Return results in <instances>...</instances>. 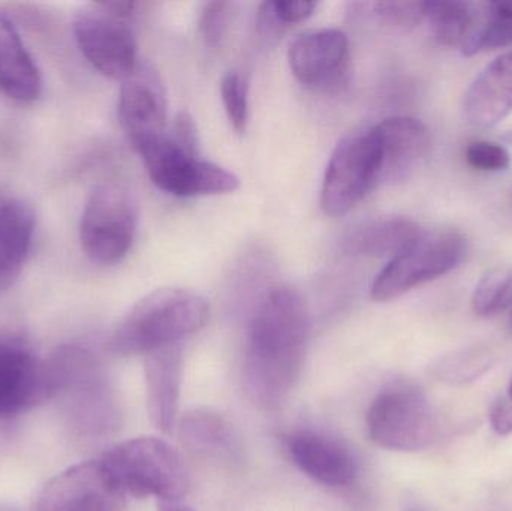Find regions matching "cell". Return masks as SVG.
Here are the masks:
<instances>
[{"label":"cell","instance_id":"cb8c5ba5","mask_svg":"<svg viewBox=\"0 0 512 511\" xmlns=\"http://www.w3.org/2000/svg\"><path fill=\"white\" fill-rule=\"evenodd\" d=\"M481 8L477 30L462 50L465 56L512 45V0L483 3Z\"/></svg>","mask_w":512,"mask_h":511},{"label":"cell","instance_id":"2e32d148","mask_svg":"<svg viewBox=\"0 0 512 511\" xmlns=\"http://www.w3.org/2000/svg\"><path fill=\"white\" fill-rule=\"evenodd\" d=\"M381 162V183H397L411 176L426 158L430 134L421 120L409 116H394L372 128Z\"/></svg>","mask_w":512,"mask_h":511},{"label":"cell","instance_id":"f546056e","mask_svg":"<svg viewBox=\"0 0 512 511\" xmlns=\"http://www.w3.org/2000/svg\"><path fill=\"white\" fill-rule=\"evenodd\" d=\"M466 161L474 170L495 173L510 167L511 156L502 144L480 140L469 144Z\"/></svg>","mask_w":512,"mask_h":511},{"label":"cell","instance_id":"7402d4cb","mask_svg":"<svg viewBox=\"0 0 512 511\" xmlns=\"http://www.w3.org/2000/svg\"><path fill=\"white\" fill-rule=\"evenodd\" d=\"M180 440L189 452L201 458L234 459L239 452L230 423L210 410L189 411L180 420Z\"/></svg>","mask_w":512,"mask_h":511},{"label":"cell","instance_id":"4fadbf2b","mask_svg":"<svg viewBox=\"0 0 512 511\" xmlns=\"http://www.w3.org/2000/svg\"><path fill=\"white\" fill-rule=\"evenodd\" d=\"M349 39L340 29L301 33L289 45L288 62L294 77L310 89L339 86L348 74Z\"/></svg>","mask_w":512,"mask_h":511},{"label":"cell","instance_id":"3957f363","mask_svg":"<svg viewBox=\"0 0 512 511\" xmlns=\"http://www.w3.org/2000/svg\"><path fill=\"white\" fill-rule=\"evenodd\" d=\"M209 317V303L200 294L185 288H159L120 318L108 348L117 356H147L200 332Z\"/></svg>","mask_w":512,"mask_h":511},{"label":"cell","instance_id":"4316f807","mask_svg":"<svg viewBox=\"0 0 512 511\" xmlns=\"http://www.w3.org/2000/svg\"><path fill=\"white\" fill-rule=\"evenodd\" d=\"M316 2H264L259 6L258 30L264 36H274L291 24L301 23L315 14Z\"/></svg>","mask_w":512,"mask_h":511},{"label":"cell","instance_id":"7c38bea8","mask_svg":"<svg viewBox=\"0 0 512 511\" xmlns=\"http://www.w3.org/2000/svg\"><path fill=\"white\" fill-rule=\"evenodd\" d=\"M119 119L135 150L167 132V93L161 75L152 66H137L134 74L123 81Z\"/></svg>","mask_w":512,"mask_h":511},{"label":"cell","instance_id":"d6986e66","mask_svg":"<svg viewBox=\"0 0 512 511\" xmlns=\"http://www.w3.org/2000/svg\"><path fill=\"white\" fill-rule=\"evenodd\" d=\"M0 87L21 104L36 101L42 80L32 54L27 50L11 18L0 11Z\"/></svg>","mask_w":512,"mask_h":511},{"label":"cell","instance_id":"f1b7e54d","mask_svg":"<svg viewBox=\"0 0 512 511\" xmlns=\"http://www.w3.org/2000/svg\"><path fill=\"white\" fill-rule=\"evenodd\" d=\"M373 11L384 23L400 29H412L421 21L426 20V2H409V0H397V2L373 3Z\"/></svg>","mask_w":512,"mask_h":511},{"label":"cell","instance_id":"83f0119b","mask_svg":"<svg viewBox=\"0 0 512 511\" xmlns=\"http://www.w3.org/2000/svg\"><path fill=\"white\" fill-rule=\"evenodd\" d=\"M221 95L234 131L245 134L249 120V92L245 77L237 71L227 72L222 77Z\"/></svg>","mask_w":512,"mask_h":511},{"label":"cell","instance_id":"4dcf8cb0","mask_svg":"<svg viewBox=\"0 0 512 511\" xmlns=\"http://www.w3.org/2000/svg\"><path fill=\"white\" fill-rule=\"evenodd\" d=\"M231 3L209 2L201 11L200 32L210 47H218L224 38L230 20Z\"/></svg>","mask_w":512,"mask_h":511},{"label":"cell","instance_id":"8992f818","mask_svg":"<svg viewBox=\"0 0 512 511\" xmlns=\"http://www.w3.org/2000/svg\"><path fill=\"white\" fill-rule=\"evenodd\" d=\"M367 435L373 444L393 452H421L436 437V416L426 393L411 383L382 389L370 402Z\"/></svg>","mask_w":512,"mask_h":511},{"label":"cell","instance_id":"8fae6325","mask_svg":"<svg viewBox=\"0 0 512 511\" xmlns=\"http://www.w3.org/2000/svg\"><path fill=\"white\" fill-rule=\"evenodd\" d=\"M126 497L108 479L101 462L74 465L44 486L32 511H123Z\"/></svg>","mask_w":512,"mask_h":511},{"label":"cell","instance_id":"7a4b0ae2","mask_svg":"<svg viewBox=\"0 0 512 511\" xmlns=\"http://www.w3.org/2000/svg\"><path fill=\"white\" fill-rule=\"evenodd\" d=\"M48 399L57 398L66 425L78 437L113 434L120 423L119 405L98 357L80 345L59 348L45 362Z\"/></svg>","mask_w":512,"mask_h":511},{"label":"cell","instance_id":"44dd1931","mask_svg":"<svg viewBox=\"0 0 512 511\" xmlns=\"http://www.w3.org/2000/svg\"><path fill=\"white\" fill-rule=\"evenodd\" d=\"M420 225L405 216H384L355 228L346 249L364 257H396L408 248L420 234Z\"/></svg>","mask_w":512,"mask_h":511},{"label":"cell","instance_id":"9a60e30c","mask_svg":"<svg viewBox=\"0 0 512 511\" xmlns=\"http://www.w3.org/2000/svg\"><path fill=\"white\" fill-rule=\"evenodd\" d=\"M292 464L313 482L346 488L358 474L357 459L340 441L313 431L292 432L285 438Z\"/></svg>","mask_w":512,"mask_h":511},{"label":"cell","instance_id":"d4e9b609","mask_svg":"<svg viewBox=\"0 0 512 511\" xmlns=\"http://www.w3.org/2000/svg\"><path fill=\"white\" fill-rule=\"evenodd\" d=\"M512 306V266L490 270L478 282L472 309L478 317L490 318Z\"/></svg>","mask_w":512,"mask_h":511},{"label":"cell","instance_id":"8d00e7d4","mask_svg":"<svg viewBox=\"0 0 512 511\" xmlns=\"http://www.w3.org/2000/svg\"><path fill=\"white\" fill-rule=\"evenodd\" d=\"M0 511H12V510H9V509H0Z\"/></svg>","mask_w":512,"mask_h":511},{"label":"cell","instance_id":"603a6c76","mask_svg":"<svg viewBox=\"0 0 512 511\" xmlns=\"http://www.w3.org/2000/svg\"><path fill=\"white\" fill-rule=\"evenodd\" d=\"M481 5L462 0L426 2V21L436 41L445 47L465 48L477 30Z\"/></svg>","mask_w":512,"mask_h":511},{"label":"cell","instance_id":"ffe728a7","mask_svg":"<svg viewBox=\"0 0 512 511\" xmlns=\"http://www.w3.org/2000/svg\"><path fill=\"white\" fill-rule=\"evenodd\" d=\"M35 231V213L23 201H0V291L18 275Z\"/></svg>","mask_w":512,"mask_h":511},{"label":"cell","instance_id":"484cf974","mask_svg":"<svg viewBox=\"0 0 512 511\" xmlns=\"http://www.w3.org/2000/svg\"><path fill=\"white\" fill-rule=\"evenodd\" d=\"M492 357L483 351H463L445 357L436 366L439 380L451 386H465L472 381L480 380L490 368Z\"/></svg>","mask_w":512,"mask_h":511},{"label":"cell","instance_id":"e575fe53","mask_svg":"<svg viewBox=\"0 0 512 511\" xmlns=\"http://www.w3.org/2000/svg\"><path fill=\"white\" fill-rule=\"evenodd\" d=\"M508 398H510L512 401V378L510 381V387H508Z\"/></svg>","mask_w":512,"mask_h":511},{"label":"cell","instance_id":"ba28073f","mask_svg":"<svg viewBox=\"0 0 512 511\" xmlns=\"http://www.w3.org/2000/svg\"><path fill=\"white\" fill-rule=\"evenodd\" d=\"M137 209L122 186L104 183L90 192L81 215V246L90 260L119 263L134 242Z\"/></svg>","mask_w":512,"mask_h":511},{"label":"cell","instance_id":"d6a6232c","mask_svg":"<svg viewBox=\"0 0 512 511\" xmlns=\"http://www.w3.org/2000/svg\"><path fill=\"white\" fill-rule=\"evenodd\" d=\"M158 511H197L183 501H159Z\"/></svg>","mask_w":512,"mask_h":511},{"label":"cell","instance_id":"9c48e42d","mask_svg":"<svg viewBox=\"0 0 512 511\" xmlns=\"http://www.w3.org/2000/svg\"><path fill=\"white\" fill-rule=\"evenodd\" d=\"M381 162L372 129L343 138L331 153L322 179L321 206L327 215H346L379 185Z\"/></svg>","mask_w":512,"mask_h":511},{"label":"cell","instance_id":"277c9868","mask_svg":"<svg viewBox=\"0 0 512 511\" xmlns=\"http://www.w3.org/2000/svg\"><path fill=\"white\" fill-rule=\"evenodd\" d=\"M114 488L126 498L183 501L189 473L180 453L158 437H140L110 447L98 459Z\"/></svg>","mask_w":512,"mask_h":511},{"label":"cell","instance_id":"1f68e13d","mask_svg":"<svg viewBox=\"0 0 512 511\" xmlns=\"http://www.w3.org/2000/svg\"><path fill=\"white\" fill-rule=\"evenodd\" d=\"M490 425L501 437L512 434V401L510 398H499L490 408Z\"/></svg>","mask_w":512,"mask_h":511},{"label":"cell","instance_id":"ac0fdd59","mask_svg":"<svg viewBox=\"0 0 512 511\" xmlns=\"http://www.w3.org/2000/svg\"><path fill=\"white\" fill-rule=\"evenodd\" d=\"M512 111V51L501 54L472 81L463 99L469 125L489 129Z\"/></svg>","mask_w":512,"mask_h":511},{"label":"cell","instance_id":"5bb4252c","mask_svg":"<svg viewBox=\"0 0 512 511\" xmlns=\"http://www.w3.org/2000/svg\"><path fill=\"white\" fill-rule=\"evenodd\" d=\"M45 399V362L23 339L0 336V420L14 419Z\"/></svg>","mask_w":512,"mask_h":511},{"label":"cell","instance_id":"836d02e7","mask_svg":"<svg viewBox=\"0 0 512 511\" xmlns=\"http://www.w3.org/2000/svg\"><path fill=\"white\" fill-rule=\"evenodd\" d=\"M405 511H424V510L420 509V507L412 506V507H408V509H406Z\"/></svg>","mask_w":512,"mask_h":511},{"label":"cell","instance_id":"52a82bcc","mask_svg":"<svg viewBox=\"0 0 512 511\" xmlns=\"http://www.w3.org/2000/svg\"><path fill=\"white\" fill-rule=\"evenodd\" d=\"M147 174L162 191L176 197L192 198L230 194L240 188L236 174L221 165L201 159L165 132L162 137L137 150Z\"/></svg>","mask_w":512,"mask_h":511},{"label":"cell","instance_id":"d590c367","mask_svg":"<svg viewBox=\"0 0 512 511\" xmlns=\"http://www.w3.org/2000/svg\"><path fill=\"white\" fill-rule=\"evenodd\" d=\"M510 323H511V327H512V306H511V317H510Z\"/></svg>","mask_w":512,"mask_h":511},{"label":"cell","instance_id":"e0dca14e","mask_svg":"<svg viewBox=\"0 0 512 511\" xmlns=\"http://www.w3.org/2000/svg\"><path fill=\"white\" fill-rule=\"evenodd\" d=\"M182 348L179 344L147 354L146 374L147 413L150 422L162 434H173L179 416L182 390Z\"/></svg>","mask_w":512,"mask_h":511},{"label":"cell","instance_id":"5b68a950","mask_svg":"<svg viewBox=\"0 0 512 511\" xmlns=\"http://www.w3.org/2000/svg\"><path fill=\"white\" fill-rule=\"evenodd\" d=\"M468 239L457 230L424 231L376 276L372 285L375 302H391L427 282L462 266L468 255Z\"/></svg>","mask_w":512,"mask_h":511},{"label":"cell","instance_id":"6da1fadb","mask_svg":"<svg viewBox=\"0 0 512 511\" xmlns=\"http://www.w3.org/2000/svg\"><path fill=\"white\" fill-rule=\"evenodd\" d=\"M309 329L306 302L294 288L274 287L256 306L243 377L258 407L273 410L291 395L303 369Z\"/></svg>","mask_w":512,"mask_h":511},{"label":"cell","instance_id":"30bf717a","mask_svg":"<svg viewBox=\"0 0 512 511\" xmlns=\"http://www.w3.org/2000/svg\"><path fill=\"white\" fill-rule=\"evenodd\" d=\"M78 47L90 65L114 80H128L137 69V42L126 18L101 3L81 9L74 17Z\"/></svg>","mask_w":512,"mask_h":511}]
</instances>
